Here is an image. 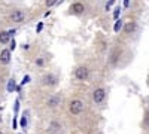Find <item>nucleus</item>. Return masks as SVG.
Masks as SVG:
<instances>
[{"mask_svg":"<svg viewBox=\"0 0 149 134\" xmlns=\"http://www.w3.org/2000/svg\"><path fill=\"white\" fill-rule=\"evenodd\" d=\"M69 110L72 115H79L84 112V103L81 100H72L70 106H69Z\"/></svg>","mask_w":149,"mask_h":134,"instance_id":"nucleus-1","label":"nucleus"},{"mask_svg":"<svg viewBox=\"0 0 149 134\" xmlns=\"http://www.w3.org/2000/svg\"><path fill=\"white\" fill-rule=\"evenodd\" d=\"M88 75H90V70L85 66H79L76 70H74V76H76V79H79V81H85L86 78H88Z\"/></svg>","mask_w":149,"mask_h":134,"instance_id":"nucleus-2","label":"nucleus"},{"mask_svg":"<svg viewBox=\"0 0 149 134\" xmlns=\"http://www.w3.org/2000/svg\"><path fill=\"white\" fill-rule=\"evenodd\" d=\"M104 99H106V91H104L103 88H97V90L93 92V100H94V103L100 104V103H103Z\"/></svg>","mask_w":149,"mask_h":134,"instance_id":"nucleus-3","label":"nucleus"},{"mask_svg":"<svg viewBox=\"0 0 149 134\" xmlns=\"http://www.w3.org/2000/svg\"><path fill=\"white\" fill-rule=\"evenodd\" d=\"M57 83V78L54 76V75H45L43 78H42V85H48V87H51V85H55Z\"/></svg>","mask_w":149,"mask_h":134,"instance_id":"nucleus-4","label":"nucleus"},{"mask_svg":"<svg viewBox=\"0 0 149 134\" xmlns=\"http://www.w3.org/2000/svg\"><path fill=\"white\" fill-rule=\"evenodd\" d=\"M24 18H26V14H24V10H15L14 14L10 15V19L14 21V22H19V21H22Z\"/></svg>","mask_w":149,"mask_h":134,"instance_id":"nucleus-5","label":"nucleus"},{"mask_svg":"<svg viewBox=\"0 0 149 134\" xmlns=\"http://www.w3.org/2000/svg\"><path fill=\"white\" fill-rule=\"evenodd\" d=\"M10 61V51L9 49H3L0 52V63L2 64H8Z\"/></svg>","mask_w":149,"mask_h":134,"instance_id":"nucleus-6","label":"nucleus"},{"mask_svg":"<svg viewBox=\"0 0 149 134\" xmlns=\"http://www.w3.org/2000/svg\"><path fill=\"white\" fill-rule=\"evenodd\" d=\"M60 101H61V99H60V95H52V97H49L48 99V101H46V104L49 106V107H57V106H60Z\"/></svg>","mask_w":149,"mask_h":134,"instance_id":"nucleus-7","label":"nucleus"},{"mask_svg":"<svg viewBox=\"0 0 149 134\" xmlns=\"http://www.w3.org/2000/svg\"><path fill=\"white\" fill-rule=\"evenodd\" d=\"M70 10L73 12V14H82V12L85 10V8H84L82 3H73L70 6Z\"/></svg>","mask_w":149,"mask_h":134,"instance_id":"nucleus-8","label":"nucleus"},{"mask_svg":"<svg viewBox=\"0 0 149 134\" xmlns=\"http://www.w3.org/2000/svg\"><path fill=\"white\" fill-rule=\"evenodd\" d=\"M9 40H10L9 33L8 31H0V43L6 45V43H9Z\"/></svg>","mask_w":149,"mask_h":134,"instance_id":"nucleus-9","label":"nucleus"},{"mask_svg":"<svg viewBox=\"0 0 149 134\" xmlns=\"http://www.w3.org/2000/svg\"><path fill=\"white\" fill-rule=\"evenodd\" d=\"M134 30H136V22H134V21H130V22L125 24V28H124V31H125L127 34L133 33Z\"/></svg>","mask_w":149,"mask_h":134,"instance_id":"nucleus-10","label":"nucleus"},{"mask_svg":"<svg viewBox=\"0 0 149 134\" xmlns=\"http://www.w3.org/2000/svg\"><path fill=\"white\" fill-rule=\"evenodd\" d=\"M122 26H124V21H122V19H116L115 26H113V31H115V33H119L121 28H122Z\"/></svg>","mask_w":149,"mask_h":134,"instance_id":"nucleus-11","label":"nucleus"},{"mask_svg":"<svg viewBox=\"0 0 149 134\" xmlns=\"http://www.w3.org/2000/svg\"><path fill=\"white\" fill-rule=\"evenodd\" d=\"M121 57V49H116L115 52H113V55H112V58H110V63L112 64H115L116 63V60Z\"/></svg>","mask_w":149,"mask_h":134,"instance_id":"nucleus-12","label":"nucleus"},{"mask_svg":"<svg viewBox=\"0 0 149 134\" xmlns=\"http://www.w3.org/2000/svg\"><path fill=\"white\" fill-rule=\"evenodd\" d=\"M17 90V85H15V81L14 79H10L8 82V92H12V91H15Z\"/></svg>","mask_w":149,"mask_h":134,"instance_id":"nucleus-13","label":"nucleus"},{"mask_svg":"<svg viewBox=\"0 0 149 134\" xmlns=\"http://www.w3.org/2000/svg\"><path fill=\"white\" fill-rule=\"evenodd\" d=\"M21 127H24V128L27 127V116H26V115L21 118Z\"/></svg>","mask_w":149,"mask_h":134,"instance_id":"nucleus-14","label":"nucleus"},{"mask_svg":"<svg viewBox=\"0 0 149 134\" xmlns=\"http://www.w3.org/2000/svg\"><path fill=\"white\" fill-rule=\"evenodd\" d=\"M57 2H58V0H46L45 3H46V6H48V8H51V6H54Z\"/></svg>","mask_w":149,"mask_h":134,"instance_id":"nucleus-15","label":"nucleus"},{"mask_svg":"<svg viewBox=\"0 0 149 134\" xmlns=\"http://www.w3.org/2000/svg\"><path fill=\"white\" fill-rule=\"evenodd\" d=\"M119 15H121V8L118 6V8L115 9V12H113V17H115V18H118Z\"/></svg>","mask_w":149,"mask_h":134,"instance_id":"nucleus-16","label":"nucleus"},{"mask_svg":"<svg viewBox=\"0 0 149 134\" xmlns=\"http://www.w3.org/2000/svg\"><path fill=\"white\" fill-rule=\"evenodd\" d=\"M113 3H115V0H109V2H107V5H106V10H109V9H110V6L113 5Z\"/></svg>","mask_w":149,"mask_h":134,"instance_id":"nucleus-17","label":"nucleus"},{"mask_svg":"<svg viewBox=\"0 0 149 134\" xmlns=\"http://www.w3.org/2000/svg\"><path fill=\"white\" fill-rule=\"evenodd\" d=\"M42 28H43V24H42V22H39V24H37L36 31H37V33H40V31H42Z\"/></svg>","mask_w":149,"mask_h":134,"instance_id":"nucleus-18","label":"nucleus"},{"mask_svg":"<svg viewBox=\"0 0 149 134\" xmlns=\"http://www.w3.org/2000/svg\"><path fill=\"white\" fill-rule=\"evenodd\" d=\"M43 63H45L43 58H37V60H36V64H37V66H43Z\"/></svg>","mask_w":149,"mask_h":134,"instance_id":"nucleus-19","label":"nucleus"},{"mask_svg":"<svg viewBox=\"0 0 149 134\" xmlns=\"http://www.w3.org/2000/svg\"><path fill=\"white\" fill-rule=\"evenodd\" d=\"M15 45H17V43H15V40H12V42H10V46H9V48H10L12 51L15 49ZM10 49H9V51H10Z\"/></svg>","mask_w":149,"mask_h":134,"instance_id":"nucleus-20","label":"nucleus"},{"mask_svg":"<svg viewBox=\"0 0 149 134\" xmlns=\"http://www.w3.org/2000/svg\"><path fill=\"white\" fill-rule=\"evenodd\" d=\"M29 81H30V76H26V78H24V79H22V82H21V85H24V83H27Z\"/></svg>","mask_w":149,"mask_h":134,"instance_id":"nucleus-21","label":"nucleus"},{"mask_svg":"<svg viewBox=\"0 0 149 134\" xmlns=\"http://www.w3.org/2000/svg\"><path fill=\"white\" fill-rule=\"evenodd\" d=\"M130 6V0H124V8H128Z\"/></svg>","mask_w":149,"mask_h":134,"instance_id":"nucleus-22","label":"nucleus"},{"mask_svg":"<svg viewBox=\"0 0 149 134\" xmlns=\"http://www.w3.org/2000/svg\"><path fill=\"white\" fill-rule=\"evenodd\" d=\"M0 122H2V118H0Z\"/></svg>","mask_w":149,"mask_h":134,"instance_id":"nucleus-23","label":"nucleus"},{"mask_svg":"<svg viewBox=\"0 0 149 134\" xmlns=\"http://www.w3.org/2000/svg\"><path fill=\"white\" fill-rule=\"evenodd\" d=\"M0 134H3V133H2V131H0Z\"/></svg>","mask_w":149,"mask_h":134,"instance_id":"nucleus-24","label":"nucleus"}]
</instances>
